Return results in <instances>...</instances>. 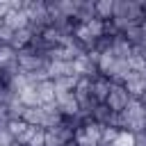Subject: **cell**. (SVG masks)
<instances>
[{
	"label": "cell",
	"mask_w": 146,
	"mask_h": 146,
	"mask_svg": "<svg viewBox=\"0 0 146 146\" xmlns=\"http://www.w3.org/2000/svg\"><path fill=\"white\" fill-rule=\"evenodd\" d=\"M132 103V96L128 94V89L119 82H112V89L107 94V100H105V107L112 112V114H121L128 110V105Z\"/></svg>",
	"instance_id": "6da1fadb"
},
{
	"label": "cell",
	"mask_w": 146,
	"mask_h": 146,
	"mask_svg": "<svg viewBox=\"0 0 146 146\" xmlns=\"http://www.w3.org/2000/svg\"><path fill=\"white\" fill-rule=\"evenodd\" d=\"M18 141L23 146H46L48 144V128H43V125H30Z\"/></svg>",
	"instance_id": "7a4b0ae2"
},
{
	"label": "cell",
	"mask_w": 146,
	"mask_h": 146,
	"mask_svg": "<svg viewBox=\"0 0 146 146\" xmlns=\"http://www.w3.org/2000/svg\"><path fill=\"white\" fill-rule=\"evenodd\" d=\"M114 11H116V0H98L94 2V18L98 21H114Z\"/></svg>",
	"instance_id": "3957f363"
},
{
	"label": "cell",
	"mask_w": 146,
	"mask_h": 146,
	"mask_svg": "<svg viewBox=\"0 0 146 146\" xmlns=\"http://www.w3.org/2000/svg\"><path fill=\"white\" fill-rule=\"evenodd\" d=\"M112 146H139V135L135 130H128V128H119Z\"/></svg>",
	"instance_id": "277c9868"
},
{
	"label": "cell",
	"mask_w": 146,
	"mask_h": 146,
	"mask_svg": "<svg viewBox=\"0 0 146 146\" xmlns=\"http://www.w3.org/2000/svg\"><path fill=\"white\" fill-rule=\"evenodd\" d=\"M7 146H23V144H21V141H18V139H11V141H9V144H7Z\"/></svg>",
	"instance_id": "5b68a950"
},
{
	"label": "cell",
	"mask_w": 146,
	"mask_h": 146,
	"mask_svg": "<svg viewBox=\"0 0 146 146\" xmlns=\"http://www.w3.org/2000/svg\"><path fill=\"white\" fill-rule=\"evenodd\" d=\"M0 50H2V46H0Z\"/></svg>",
	"instance_id": "8992f818"
}]
</instances>
